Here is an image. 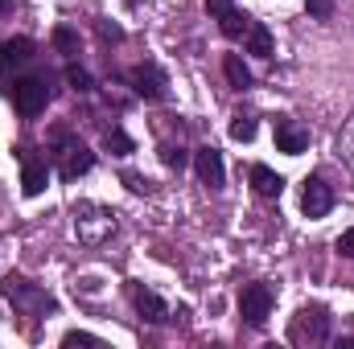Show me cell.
I'll use <instances>...</instances> for the list:
<instances>
[{"label":"cell","instance_id":"cell-15","mask_svg":"<svg viewBox=\"0 0 354 349\" xmlns=\"http://www.w3.org/2000/svg\"><path fill=\"white\" fill-rule=\"evenodd\" d=\"M248 177H252V189H256L260 197H280V193H284V177L272 173L268 165H252Z\"/></svg>","mask_w":354,"mask_h":349},{"label":"cell","instance_id":"cell-26","mask_svg":"<svg viewBox=\"0 0 354 349\" xmlns=\"http://www.w3.org/2000/svg\"><path fill=\"white\" fill-rule=\"evenodd\" d=\"M99 37H103V41H124V29H115V25L103 21V25H99Z\"/></svg>","mask_w":354,"mask_h":349},{"label":"cell","instance_id":"cell-8","mask_svg":"<svg viewBox=\"0 0 354 349\" xmlns=\"http://www.w3.org/2000/svg\"><path fill=\"white\" fill-rule=\"evenodd\" d=\"M206 12L218 21V29H223L231 41H243L248 29H252V21H256V17H248L235 0H206Z\"/></svg>","mask_w":354,"mask_h":349},{"label":"cell","instance_id":"cell-2","mask_svg":"<svg viewBox=\"0 0 354 349\" xmlns=\"http://www.w3.org/2000/svg\"><path fill=\"white\" fill-rule=\"evenodd\" d=\"M0 296L12 300V308L21 317H46V312H54V296L41 292L37 283H29L25 275H4L0 279Z\"/></svg>","mask_w":354,"mask_h":349},{"label":"cell","instance_id":"cell-13","mask_svg":"<svg viewBox=\"0 0 354 349\" xmlns=\"http://www.w3.org/2000/svg\"><path fill=\"white\" fill-rule=\"evenodd\" d=\"M33 58H37V46H33L29 37H8V41H0V79H4L8 70L29 66Z\"/></svg>","mask_w":354,"mask_h":349},{"label":"cell","instance_id":"cell-27","mask_svg":"<svg viewBox=\"0 0 354 349\" xmlns=\"http://www.w3.org/2000/svg\"><path fill=\"white\" fill-rule=\"evenodd\" d=\"M338 251H342L346 259H354V230H346V235L338 239Z\"/></svg>","mask_w":354,"mask_h":349},{"label":"cell","instance_id":"cell-14","mask_svg":"<svg viewBox=\"0 0 354 349\" xmlns=\"http://www.w3.org/2000/svg\"><path fill=\"white\" fill-rule=\"evenodd\" d=\"M132 304H136V312H140L149 325H165V321H169V304H165L153 288H132Z\"/></svg>","mask_w":354,"mask_h":349},{"label":"cell","instance_id":"cell-22","mask_svg":"<svg viewBox=\"0 0 354 349\" xmlns=\"http://www.w3.org/2000/svg\"><path fill=\"white\" fill-rule=\"evenodd\" d=\"M120 181H124L132 193H153V181H149V177H140V173H132V169H124V173H120Z\"/></svg>","mask_w":354,"mask_h":349},{"label":"cell","instance_id":"cell-17","mask_svg":"<svg viewBox=\"0 0 354 349\" xmlns=\"http://www.w3.org/2000/svg\"><path fill=\"white\" fill-rule=\"evenodd\" d=\"M223 74H227V83H231L235 90L252 87V70H248V62H243L239 54H227V58H223Z\"/></svg>","mask_w":354,"mask_h":349},{"label":"cell","instance_id":"cell-3","mask_svg":"<svg viewBox=\"0 0 354 349\" xmlns=\"http://www.w3.org/2000/svg\"><path fill=\"white\" fill-rule=\"evenodd\" d=\"M115 230V210H107V206H99V201H79L75 206V235H79V243H103L107 235Z\"/></svg>","mask_w":354,"mask_h":349},{"label":"cell","instance_id":"cell-24","mask_svg":"<svg viewBox=\"0 0 354 349\" xmlns=\"http://www.w3.org/2000/svg\"><path fill=\"white\" fill-rule=\"evenodd\" d=\"M305 8H309L313 21H330V17H334V0H309Z\"/></svg>","mask_w":354,"mask_h":349},{"label":"cell","instance_id":"cell-4","mask_svg":"<svg viewBox=\"0 0 354 349\" xmlns=\"http://www.w3.org/2000/svg\"><path fill=\"white\" fill-rule=\"evenodd\" d=\"M288 341L292 346H326L330 341V312L322 304H309L292 317L288 325Z\"/></svg>","mask_w":354,"mask_h":349},{"label":"cell","instance_id":"cell-1","mask_svg":"<svg viewBox=\"0 0 354 349\" xmlns=\"http://www.w3.org/2000/svg\"><path fill=\"white\" fill-rule=\"evenodd\" d=\"M50 157H54V169H58L62 181H79V177L91 173V165H95V152H91L71 128H54V148H50Z\"/></svg>","mask_w":354,"mask_h":349},{"label":"cell","instance_id":"cell-7","mask_svg":"<svg viewBox=\"0 0 354 349\" xmlns=\"http://www.w3.org/2000/svg\"><path fill=\"white\" fill-rule=\"evenodd\" d=\"M124 79H128V87L136 90L140 99H149V103H161V99L169 94V79H165V70H161L157 62H140V66H132Z\"/></svg>","mask_w":354,"mask_h":349},{"label":"cell","instance_id":"cell-25","mask_svg":"<svg viewBox=\"0 0 354 349\" xmlns=\"http://www.w3.org/2000/svg\"><path fill=\"white\" fill-rule=\"evenodd\" d=\"M62 346L71 349V346H103L99 337H91V333H79V329H71L66 337H62Z\"/></svg>","mask_w":354,"mask_h":349},{"label":"cell","instance_id":"cell-20","mask_svg":"<svg viewBox=\"0 0 354 349\" xmlns=\"http://www.w3.org/2000/svg\"><path fill=\"white\" fill-rule=\"evenodd\" d=\"M54 46H58V54L75 58V54H79V33H75L71 25H58V29H54Z\"/></svg>","mask_w":354,"mask_h":349},{"label":"cell","instance_id":"cell-10","mask_svg":"<svg viewBox=\"0 0 354 349\" xmlns=\"http://www.w3.org/2000/svg\"><path fill=\"white\" fill-rule=\"evenodd\" d=\"M301 210H305V218H326L334 210V185L326 177H309L305 193H301Z\"/></svg>","mask_w":354,"mask_h":349},{"label":"cell","instance_id":"cell-18","mask_svg":"<svg viewBox=\"0 0 354 349\" xmlns=\"http://www.w3.org/2000/svg\"><path fill=\"white\" fill-rule=\"evenodd\" d=\"M103 148H107L111 157H128L136 144H132V136H128L124 128H107V132H103Z\"/></svg>","mask_w":354,"mask_h":349},{"label":"cell","instance_id":"cell-5","mask_svg":"<svg viewBox=\"0 0 354 349\" xmlns=\"http://www.w3.org/2000/svg\"><path fill=\"white\" fill-rule=\"evenodd\" d=\"M12 107H17V115L21 119H37L41 111H46V103H50V79L46 74H29V79H17L12 87Z\"/></svg>","mask_w":354,"mask_h":349},{"label":"cell","instance_id":"cell-28","mask_svg":"<svg viewBox=\"0 0 354 349\" xmlns=\"http://www.w3.org/2000/svg\"><path fill=\"white\" fill-rule=\"evenodd\" d=\"M21 8V0H0V12H17Z\"/></svg>","mask_w":354,"mask_h":349},{"label":"cell","instance_id":"cell-11","mask_svg":"<svg viewBox=\"0 0 354 349\" xmlns=\"http://www.w3.org/2000/svg\"><path fill=\"white\" fill-rule=\"evenodd\" d=\"M276 148L284 152V157H301L305 148H309V132L292 119V115H276Z\"/></svg>","mask_w":354,"mask_h":349},{"label":"cell","instance_id":"cell-19","mask_svg":"<svg viewBox=\"0 0 354 349\" xmlns=\"http://www.w3.org/2000/svg\"><path fill=\"white\" fill-rule=\"evenodd\" d=\"M231 140H239V144L256 140V115H252V111H239V115L231 119Z\"/></svg>","mask_w":354,"mask_h":349},{"label":"cell","instance_id":"cell-9","mask_svg":"<svg viewBox=\"0 0 354 349\" xmlns=\"http://www.w3.org/2000/svg\"><path fill=\"white\" fill-rule=\"evenodd\" d=\"M17 157H21V193L25 197H37L41 189H46V177H50V169H46V157H37V148H17Z\"/></svg>","mask_w":354,"mask_h":349},{"label":"cell","instance_id":"cell-16","mask_svg":"<svg viewBox=\"0 0 354 349\" xmlns=\"http://www.w3.org/2000/svg\"><path fill=\"white\" fill-rule=\"evenodd\" d=\"M243 46H248V54H256V58H272V29H268L264 21H252Z\"/></svg>","mask_w":354,"mask_h":349},{"label":"cell","instance_id":"cell-21","mask_svg":"<svg viewBox=\"0 0 354 349\" xmlns=\"http://www.w3.org/2000/svg\"><path fill=\"white\" fill-rule=\"evenodd\" d=\"M66 83L79 90V94H91V90H95V79H91L79 62H71V66H66Z\"/></svg>","mask_w":354,"mask_h":349},{"label":"cell","instance_id":"cell-12","mask_svg":"<svg viewBox=\"0 0 354 349\" xmlns=\"http://www.w3.org/2000/svg\"><path fill=\"white\" fill-rule=\"evenodd\" d=\"M194 169H198V181L206 185V189H223L227 185V169H223V152L218 148H198L194 152Z\"/></svg>","mask_w":354,"mask_h":349},{"label":"cell","instance_id":"cell-23","mask_svg":"<svg viewBox=\"0 0 354 349\" xmlns=\"http://www.w3.org/2000/svg\"><path fill=\"white\" fill-rule=\"evenodd\" d=\"M161 161H165L169 169H185V161H189V157H185V148H181V144H165V148H161Z\"/></svg>","mask_w":354,"mask_h":349},{"label":"cell","instance_id":"cell-6","mask_svg":"<svg viewBox=\"0 0 354 349\" xmlns=\"http://www.w3.org/2000/svg\"><path fill=\"white\" fill-rule=\"evenodd\" d=\"M272 304H276V288H272V283H248V288L239 292V317H243L252 329H264L268 325Z\"/></svg>","mask_w":354,"mask_h":349}]
</instances>
